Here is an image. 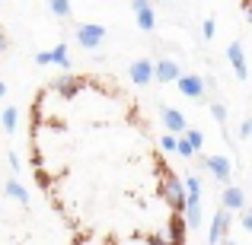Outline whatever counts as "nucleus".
Instances as JSON below:
<instances>
[{
	"label": "nucleus",
	"instance_id": "5",
	"mask_svg": "<svg viewBox=\"0 0 252 245\" xmlns=\"http://www.w3.org/2000/svg\"><path fill=\"white\" fill-rule=\"evenodd\" d=\"M230 207H220L214 214V223H211V233H208V242H223L230 236Z\"/></svg>",
	"mask_w": 252,
	"mask_h": 245
},
{
	"label": "nucleus",
	"instance_id": "29",
	"mask_svg": "<svg viewBox=\"0 0 252 245\" xmlns=\"http://www.w3.org/2000/svg\"><path fill=\"white\" fill-rule=\"evenodd\" d=\"M3 51H6V35L0 32V54H3Z\"/></svg>",
	"mask_w": 252,
	"mask_h": 245
},
{
	"label": "nucleus",
	"instance_id": "12",
	"mask_svg": "<svg viewBox=\"0 0 252 245\" xmlns=\"http://www.w3.org/2000/svg\"><path fill=\"white\" fill-rule=\"evenodd\" d=\"M220 204H223V207H230V210H243V207H246V191L236 188V185H227V188H223Z\"/></svg>",
	"mask_w": 252,
	"mask_h": 245
},
{
	"label": "nucleus",
	"instance_id": "10",
	"mask_svg": "<svg viewBox=\"0 0 252 245\" xmlns=\"http://www.w3.org/2000/svg\"><path fill=\"white\" fill-rule=\"evenodd\" d=\"M179 77H182V70H179L176 61H169V57H160V61H157V80L160 83H176Z\"/></svg>",
	"mask_w": 252,
	"mask_h": 245
},
{
	"label": "nucleus",
	"instance_id": "18",
	"mask_svg": "<svg viewBox=\"0 0 252 245\" xmlns=\"http://www.w3.org/2000/svg\"><path fill=\"white\" fill-rule=\"evenodd\" d=\"M48 10L55 13V16L67 19V16H70V0H48Z\"/></svg>",
	"mask_w": 252,
	"mask_h": 245
},
{
	"label": "nucleus",
	"instance_id": "24",
	"mask_svg": "<svg viewBox=\"0 0 252 245\" xmlns=\"http://www.w3.org/2000/svg\"><path fill=\"white\" fill-rule=\"evenodd\" d=\"M240 223H243V229H246V233H252V207H246V210H243Z\"/></svg>",
	"mask_w": 252,
	"mask_h": 245
},
{
	"label": "nucleus",
	"instance_id": "6",
	"mask_svg": "<svg viewBox=\"0 0 252 245\" xmlns=\"http://www.w3.org/2000/svg\"><path fill=\"white\" fill-rule=\"evenodd\" d=\"M51 89H55L61 99H77V92L83 89V80L74 77V74H64V77H58V80L51 83Z\"/></svg>",
	"mask_w": 252,
	"mask_h": 245
},
{
	"label": "nucleus",
	"instance_id": "11",
	"mask_svg": "<svg viewBox=\"0 0 252 245\" xmlns=\"http://www.w3.org/2000/svg\"><path fill=\"white\" fill-rule=\"evenodd\" d=\"M185 229H191L189 226V220H185V214H179V210H172V220H169V236L166 239L169 242H185Z\"/></svg>",
	"mask_w": 252,
	"mask_h": 245
},
{
	"label": "nucleus",
	"instance_id": "28",
	"mask_svg": "<svg viewBox=\"0 0 252 245\" xmlns=\"http://www.w3.org/2000/svg\"><path fill=\"white\" fill-rule=\"evenodd\" d=\"M10 169L19 172V156H16V153H10Z\"/></svg>",
	"mask_w": 252,
	"mask_h": 245
},
{
	"label": "nucleus",
	"instance_id": "19",
	"mask_svg": "<svg viewBox=\"0 0 252 245\" xmlns=\"http://www.w3.org/2000/svg\"><path fill=\"white\" fill-rule=\"evenodd\" d=\"M185 188H189V197H201V185L195 175H185Z\"/></svg>",
	"mask_w": 252,
	"mask_h": 245
},
{
	"label": "nucleus",
	"instance_id": "25",
	"mask_svg": "<svg viewBox=\"0 0 252 245\" xmlns=\"http://www.w3.org/2000/svg\"><path fill=\"white\" fill-rule=\"evenodd\" d=\"M240 137H243V140H246V137H252V118H246V121H243V128H240Z\"/></svg>",
	"mask_w": 252,
	"mask_h": 245
},
{
	"label": "nucleus",
	"instance_id": "9",
	"mask_svg": "<svg viewBox=\"0 0 252 245\" xmlns=\"http://www.w3.org/2000/svg\"><path fill=\"white\" fill-rule=\"evenodd\" d=\"M160 118H163V128L172 131V134H185V128H189V124H185V115L179 109H166V105H163Z\"/></svg>",
	"mask_w": 252,
	"mask_h": 245
},
{
	"label": "nucleus",
	"instance_id": "22",
	"mask_svg": "<svg viewBox=\"0 0 252 245\" xmlns=\"http://www.w3.org/2000/svg\"><path fill=\"white\" fill-rule=\"evenodd\" d=\"M214 32H217V23H214V19H204V26H201L204 42H211V38H214Z\"/></svg>",
	"mask_w": 252,
	"mask_h": 245
},
{
	"label": "nucleus",
	"instance_id": "16",
	"mask_svg": "<svg viewBox=\"0 0 252 245\" xmlns=\"http://www.w3.org/2000/svg\"><path fill=\"white\" fill-rule=\"evenodd\" d=\"M48 54H51V64H58V67H64V70H70V54H67V45H58V48H51Z\"/></svg>",
	"mask_w": 252,
	"mask_h": 245
},
{
	"label": "nucleus",
	"instance_id": "23",
	"mask_svg": "<svg viewBox=\"0 0 252 245\" xmlns=\"http://www.w3.org/2000/svg\"><path fill=\"white\" fill-rule=\"evenodd\" d=\"M185 137H189V140L195 143V150H201V147H204V137L198 134V131H189V128H185Z\"/></svg>",
	"mask_w": 252,
	"mask_h": 245
},
{
	"label": "nucleus",
	"instance_id": "8",
	"mask_svg": "<svg viewBox=\"0 0 252 245\" xmlns=\"http://www.w3.org/2000/svg\"><path fill=\"white\" fill-rule=\"evenodd\" d=\"M227 61L233 64V74H236V80H246V77H249L246 54H243V45H240V42H230V45H227Z\"/></svg>",
	"mask_w": 252,
	"mask_h": 245
},
{
	"label": "nucleus",
	"instance_id": "17",
	"mask_svg": "<svg viewBox=\"0 0 252 245\" xmlns=\"http://www.w3.org/2000/svg\"><path fill=\"white\" fill-rule=\"evenodd\" d=\"M176 153H179V156H185V160H191L198 150H195V143H191L185 134H179V147H176Z\"/></svg>",
	"mask_w": 252,
	"mask_h": 245
},
{
	"label": "nucleus",
	"instance_id": "27",
	"mask_svg": "<svg viewBox=\"0 0 252 245\" xmlns=\"http://www.w3.org/2000/svg\"><path fill=\"white\" fill-rule=\"evenodd\" d=\"M144 6H150V0H131V10H144Z\"/></svg>",
	"mask_w": 252,
	"mask_h": 245
},
{
	"label": "nucleus",
	"instance_id": "30",
	"mask_svg": "<svg viewBox=\"0 0 252 245\" xmlns=\"http://www.w3.org/2000/svg\"><path fill=\"white\" fill-rule=\"evenodd\" d=\"M246 16H249V23H252V0L246 3Z\"/></svg>",
	"mask_w": 252,
	"mask_h": 245
},
{
	"label": "nucleus",
	"instance_id": "20",
	"mask_svg": "<svg viewBox=\"0 0 252 245\" xmlns=\"http://www.w3.org/2000/svg\"><path fill=\"white\" fill-rule=\"evenodd\" d=\"M211 115H214V121H227V109H223V102H211Z\"/></svg>",
	"mask_w": 252,
	"mask_h": 245
},
{
	"label": "nucleus",
	"instance_id": "15",
	"mask_svg": "<svg viewBox=\"0 0 252 245\" xmlns=\"http://www.w3.org/2000/svg\"><path fill=\"white\" fill-rule=\"evenodd\" d=\"M0 124H3V131H6V134H13V131H16V124H19V111L13 109V105H6V109H3V115H0Z\"/></svg>",
	"mask_w": 252,
	"mask_h": 245
},
{
	"label": "nucleus",
	"instance_id": "4",
	"mask_svg": "<svg viewBox=\"0 0 252 245\" xmlns=\"http://www.w3.org/2000/svg\"><path fill=\"white\" fill-rule=\"evenodd\" d=\"M128 77H131V83H134V86H147L157 77V64L147 61V57H141V61H134L128 67Z\"/></svg>",
	"mask_w": 252,
	"mask_h": 245
},
{
	"label": "nucleus",
	"instance_id": "2",
	"mask_svg": "<svg viewBox=\"0 0 252 245\" xmlns=\"http://www.w3.org/2000/svg\"><path fill=\"white\" fill-rule=\"evenodd\" d=\"M74 35H77V45H80V48L96 51L99 45L105 42V26H99V23H80Z\"/></svg>",
	"mask_w": 252,
	"mask_h": 245
},
{
	"label": "nucleus",
	"instance_id": "32",
	"mask_svg": "<svg viewBox=\"0 0 252 245\" xmlns=\"http://www.w3.org/2000/svg\"><path fill=\"white\" fill-rule=\"evenodd\" d=\"M163 3H176V0H163Z\"/></svg>",
	"mask_w": 252,
	"mask_h": 245
},
{
	"label": "nucleus",
	"instance_id": "26",
	"mask_svg": "<svg viewBox=\"0 0 252 245\" xmlns=\"http://www.w3.org/2000/svg\"><path fill=\"white\" fill-rule=\"evenodd\" d=\"M35 64H38V67H45V64H51V54H48V51H38V54H35Z\"/></svg>",
	"mask_w": 252,
	"mask_h": 245
},
{
	"label": "nucleus",
	"instance_id": "13",
	"mask_svg": "<svg viewBox=\"0 0 252 245\" xmlns=\"http://www.w3.org/2000/svg\"><path fill=\"white\" fill-rule=\"evenodd\" d=\"M3 194H6V197H13V201H19V204H29V191H26L23 185L16 182V178H6Z\"/></svg>",
	"mask_w": 252,
	"mask_h": 245
},
{
	"label": "nucleus",
	"instance_id": "14",
	"mask_svg": "<svg viewBox=\"0 0 252 245\" xmlns=\"http://www.w3.org/2000/svg\"><path fill=\"white\" fill-rule=\"evenodd\" d=\"M134 16H137V26H141L144 32H154V29H157V13H154V3L144 6V10H137Z\"/></svg>",
	"mask_w": 252,
	"mask_h": 245
},
{
	"label": "nucleus",
	"instance_id": "31",
	"mask_svg": "<svg viewBox=\"0 0 252 245\" xmlns=\"http://www.w3.org/2000/svg\"><path fill=\"white\" fill-rule=\"evenodd\" d=\"M3 96H6V83L0 80V99H3Z\"/></svg>",
	"mask_w": 252,
	"mask_h": 245
},
{
	"label": "nucleus",
	"instance_id": "21",
	"mask_svg": "<svg viewBox=\"0 0 252 245\" xmlns=\"http://www.w3.org/2000/svg\"><path fill=\"white\" fill-rule=\"evenodd\" d=\"M160 147H163V150H166V153H176V147H179V140H176V137H172V131H169V134H166V137H160Z\"/></svg>",
	"mask_w": 252,
	"mask_h": 245
},
{
	"label": "nucleus",
	"instance_id": "1",
	"mask_svg": "<svg viewBox=\"0 0 252 245\" xmlns=\"http://www.w3.org/2000/svg\"><path fill=\"white\" fill-rule=\"evenodd\" d=\"M163 197H166V204H169L172 210H179V214H182L185 204H189V188H185V182H179L176 175L163 172Z\"/></svg>",
	"mask_w": 252,
	"mask_h": 245
},
{
	"label": "nucleus",
	"instance_id": "3",
	"mask_svg": "<svg viewBox=\"0 0 252 245\" xmlns=\"http://www.w3.org/2000/svg\"><path fill=\"white\" fill-rule=\"evenodd\" d=\"M201 165L217 178V182H223V185H227L230 175H233V165H230L227 156H201Z\"/></svg>",
	"mask_w": 252,
	"mask_h": 245
},
{
	"label": "nucleus",
	"instance_id": "7",
	"mask_svg": "<svg viewBox=\"0 0 252 245\" xmlns=\"http://www.w3.org/2000/svg\"><path fill=\"white\" fill-rule=\"evenodd\" d=\"M179 92L189 99H204V77H195V74H182L179 77Z\"/></svg>",
	"mask_w": 252,
	"mask_h": 245
}]
</instances>
